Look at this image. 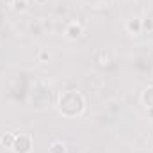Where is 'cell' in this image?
Segmentation results:
<instances>
[{"label": "cell", "mask_w": 153, "mask_h": 153, "mask_svg": "<svg viewBox=\"0 0 153 153\" xmlns=\"http://www.w3.org/2000/svg\"><path fill=\"white\" fill-rule=\"evenodd\" d=\"M57 109L62 116H68V117H75L80 116L85 109V100L80 93L76 91H66L59 96V102H57Z\"/></svg>", "instance_id": "6da1fadb"}, {"label": "cell", "mask_w": 153, "mask_h": 153, "mask_svg": "<svg viewBox=\"0 0 153 153\" xmlns=\"http://www.w3.org/2000/svg\"><path fill=\"white\" fill-rule=\"evenodd\" d=\"M11 150L14 153H30L32 152V139H30V135H27V134L16 135Z\"/></svg>", "instance_id": "7a4b0ae2"}, {"label": "cell", "mask_w": 153, "mask_h": 153, "mask_svg": "<svg viewBox=\"0 0 153 153\" xmlns=\"http://www.w3.org/2000/svg\"><path fill=\"white\" fill-rule=\"evenodd\" d=\"M82 34H84V29H82V25H80V23H76V22L70 23V25L66 27V38L71 39V41L78 39Z\"/></svg>", "instance_id": "3957f363"}, {"label": "cell", "mask_w": 153, "mask_h": 153, "mask_svg": "<svg viewBox=\"0 0 153 153\" xmlns=\"http://www.w3.org/2000/svg\"><path fill=\"white\" fill-rule=\"evenodd\" d=\"M141 100H143V103L148 107V111H150V109H153V85L146 87V89L143 91V94H141Z\"/></svg>", "instance_id": "277c9868"}, {"label": "cell", "mask_w": 153, "mask_h": 153, "mask_svg": "<svg viewBox=\"0 0 153 153\" xmlns=\"http://www.w3.org/2000/svg\"><path fill=\"white\" fill-rule=\"evenodd\" d=\"M14 134H11V132H5L2 137H0V144L2 146H5V148H13V143H14Z\"/></svg>", "instance_id": "5b68a950"}, {"label": "cell", "mask_w": 153, "mask_h": 153, "mask_svg": "<svg viewBox=\"0 0 153 153\" xmlns=\"http://www.w3.org/2000/svg\"><path fill=\"white\" fill-rule=\"evenodd\" d=\"M48 152L50 153H66V144H64L62 141H53V143L50 144Z\"/></svg>", "instance_id": "8992f818"}, {"label": "cell", "mask_w": 153, "mask_h": 153, "mask_svg": "<svg viewBox=\"0 0 153 153\" xmlns=\"http://www.w3.org/2000/svg\"><path fill=\"white\" fill-rule=\"evenodd\" d=\"M126 29H128V32H134V34H137V32L141 30V20H137V18L130 20V22L126 23Z\"/></svg>", "instance_id": "52a82bcc"}, {"label": "cell", "mask_w": 153, "mask_h": 153, "mask_svg": "<svg viewBox=\"0 0 153 153\" xmlns=\"http://www.w3.org/2000/svg\"><path fill=\"white\" fill-rule=\"evenodd\" d=\"M25 7H27V0H16L14 9H25Z\"/></svg>", "instance_id": "ba28073f"}]
</instances>
